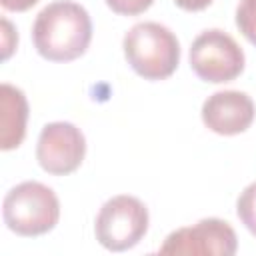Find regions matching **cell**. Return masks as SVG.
<instances>
[{
    "label": "cell",
    "instance_id": "1",
    "mask_svg": "<svg viewBox=\"0 0 256 256\" xmlns=\"http://www.w3.org/2000/svg\"><path fill=\"white\" fill-rule=\"evenodd\" d=\"M92 40V20L84 6L72 0H56L42 8L32 24V42L38 54L50 62L80 58Z\"/></svg>",
    "mask_w": 256,
    "mask_h": 256
},
{
    "label": "cell",
    "instance_id": "2",
    "mask_svg": "<svg viewBox=\"0 0 256 256\" xmlns=\"http://www.w3.org/2000/svg\"><path fill=\"white\" fill-rule=\"evenodd\" d=\"M126 62L146 80H164L180 64V44L170 28L160 22H138L122 40Z\"/></svg>",
    "mask_w": 256,
    "mask_h": 256
},
{
    "label": "cell",
    "instance_id": "3",
    "mask_svg": "<svg viewBox=\"0 0 256 256\" xmlns=\"http://www.w3.org/2000/svg\"><path fill=\"white\" fill-rule=\"evenodd\" d=\"M2 216L8 230L18 236H40L50 232L60 218V202L52 188L26 180L16 184L2 202Z\"/></svg>",
    "mask_w": 256,
    "mask_h": 256
},
{
    "label": "cell",
    "instance_id": "4",
    "mask_svg": "<svg viewBox=\"0 0 256 256\" xmlns=\"http://www.w3.org/2000/svg\"><path fill=\"white\" fill-rule=\"evenodd\" d=\"M148 230V208L134 196L120 194L106 200L96 216V240L112 252L134 248Z\"/></svg>",
    "mask_w": 256,
    "mask_h": 256
},
{
    "label": "cell",
    "instance_id": "5",
    "mask_svg": "<svg viewBox=\"0 0 256 256\" xmlns=\"http://www.w3.org/2000/svg\"><path fill=\"white\" fill-rule=\"evenodd\" d=\"M190 66L204 82H230L244 70V52L228 32L210 28L194 38L190 46Z\"/></svg>",
    "mask_w": 256,
    "mask_h": 256
},
{
    "label": "cell",
    "instance_id": "6",
    "mask_svg": "<svg viewBox=\"0 0 256 256\" xmlns=\"http://www.w3.org/2000/svg\"><path fill=\"white\" fill-rule=\"evenodd\" d=\"M238 238L232 226L220 218H202L194 226L170 232L160 246V254H192V256H232Z\"/></svg>",
    "mask_w": 256,
    "mask_h": 256
},
{
    "label": "cell",
    "instance_id": "7",
    "mask_svg": "<svg viewBox=\"0 0 256 256\" xmlns=\"http://www.w3.org/2000/svg\"><path fill=\"white\" fill-rule=\"evenodd\" d=\"M86 154V138L72 122H50L42 128L36 144V160L54 176L74 172Z\"/></svg>",
    "mask_w": 256,
    "mask_h": 256
},
{
    "label": "cell",
    "instance_id": "8",
    "mask_svg": "<svg viewBox=\"0 0 256 256\" xmlns=\"http://www.w3.org/2000/svg\"><path fill=\"white\" fill-rule=\"evenodd\" d=\"M202 122L220 136L246 132L254 122L256 108L252 98L240 90H220L202 104Z\"/></svg>",
    "mask_w": 256,
    "mask_h": 256
},
{
    "label": "cell",
    "instance_id": "9",
    "mask_svg": "<svg viewBox=\"0 0 256 256\" xmlns=\"http://www.w3.org/2000/svg\"><path fill=\"white\" fill-rule=\"evenodd\" d=\"M28 100L24 92L12 84L0 86V148L14 150L26 136Z\"/></svg>",
    "mask_w": 256,
    "mask_h": 256
},
{
    "label": "cell",
    "instance_id": "10",
    "mask_svg": "<svg viewBox=\"0 0 256 256\" xmlns=\"http://www.w3.org/2000/svg\"><path fill=\"white\" fill-rule=\"evenodd\" d=\"M236 214L240 218V222L248 228V232L252 236H256V182L248 184L236 202Z\"/></svg>",
    "mask_w": 256,
    "mask_h": 256
},
{
    "label": "cell",
    "instance_id": "11",
    "mask_svg": "<svg viewBox=\"0 0 256 256\" xmlns=\"http://www.w3.org/2000/svg\"><path fill=\"white\" fill-rule=\"evenodd\" d=\"M236 26L242 36L256 46V0H240L236 8Z\"/></svg>",
    "mask_w": 256,
    "mask_h": 256
},
{
    "label": "cell",
    "instance_id": "12",
    "mask_svg": "<svg viewBox=\"0 0 256 256\" xmlns=\"http://www.w3.org/2000/svg\"><path fill=\"white\" fill-rule=\"evenodd\" d=\"M106 6L116 12V14H122V16H136V14H142L144 10H148L152 6L154 0H104Z\"/></svg>",
    "mask_w": 256,
    "mask_h": 256
},
{
    "label": "cell",
    "instance_id": "13",
    "mask_svg": "<svg viewBox=\"0 0 256 256\" xmlns=\"http://www.w3.org/2000/svg\"><path fill=\"white\" fill-rule=\"evenodd\" d=\"M2 28H4V52H2V58L6 60L10 54H12V50L16 48V42H18V34L12 30V24L4 18L2 20Z\"/></svg>",
    "mask_w": 256,
    "mask_h": 256
},
{
    "label": "cell",
    "instance_id": "14",
    "mask_svg": "<svg viewBox=\"0 0 256 256\" xmlns=\"http://www.w3.org/2000/svg\"><path fill=\"white\" fill-rule=\"evenodd\" d=\"M174 4L182 10H188V12H198V10H204L212 4V0H174Z\"/></svg>",
    "mask_w": 256,
    "mask_h": 256
},
{
    "label": "cell",
    "instance_id": "15",
    "mask_svg": "<svg viewBox=\"0 0 256 256\" xmlns=\"http://www.w3.org/2000/svg\"><path fill=\"white\" fill-rule=\"evenodd\" d=\"M0 2H2V6H4L6 10H10V12H24V10L32 8L38 0H0Z\"/></svg>",
    "mask_w": 256,
    "mask_h": 256
}]
</instances>
